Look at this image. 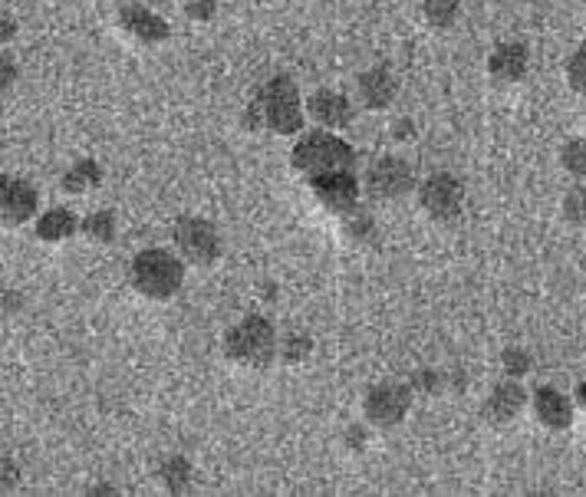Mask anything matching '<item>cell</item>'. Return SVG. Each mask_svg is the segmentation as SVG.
Here are the masks:
<instances>
[{
  "mask_svg": "<svg viewBox=\"0 0 586 497\" xmlns=\"http://www.w3.org/2000/svg\"><path fill=\"white\" fill-rule=\"evenodd\" d=\"M17 76H20L17 60L10 53H0V93H7V89L17 83Z\"/></svg>",
  "mask_w": 586,
  "mask_h": 497,
  "instance_id": "f1b7e54d",
  "label": "cell"
},
{
  "mask_svg": "<svg viewBox=\"0 0 586 497\" xmlns=\"http://www.w3.org/2000/svg\"><path fill=\"white\" fill-rule=\"evenodd\" d=\"M488 73L494 83H501V86L521 83L527 73V50L521 47V43H501V47L491 53Z\"/></svg>",
  "mask_w": 586,
  "mask_h": 497,
  "instance_id": "9a60e30c",
  "label": "cell"
},
{
  "mask_svg": "<svg viewBox=\"0 0 586 497\" xmlns=\"http://www.w3.org/2000/svg\"><path fill=\"white\" fill-rule=\"evenodd\" d=\"M185 14L191 20H208L214 14V0H185Z\"/></svg>",
  "mask_w": 586,
  "mask_h": 497,
  "instance_id": "f546056e",
  "label": "cell"
},
{
  "mask_svg": "<svg viewBox=\"0 0 586 497\" xmlns=\"http://www.w3.org/2000/svg\"><path fill=\"white\" fill-rule=\"evenodd\" d=\"M99 182H103V172H99L96 162H76L70 172L63 175V191L66 195H86V191H93Z\"/></svg>",
  "mask_w": 586,
  "mask_h": 497,
  "instance_id": "ac0fdd59",
  "label": "cell"
},
{
  "mask_svg": "<svg viewBox=\"0 0 586 497\" xmlns=\"http://www.w3.org/2000/svg\"><path fill=\"white\" fill-rule=\"evenodd\" d=\"M244 122L251 129H267L277 135H297L300 122H303V109H300V93L293 86V79L287 76H274L257 89L254 103L247 106Z\"/></svg>",
  "mask_w": 586,
  "mask_h": 497,
  "instance_id": "6da1fadb",
  "label": "cell"
},
{
  "mask_svg": "<svg viewBox=\"0 0 586 497\" xmlns=\"http://www.w3.org/2000/svg\"><path fill=\"white\" fill-rule=\"evenodd\" d=\"M14 37H17V20L0 7V43H10Z\"/></svg>",
  "mask_w": 586,
  "mask_h": 497,
  "instance_id": "1f68e13d",
  "label": "cell"
},
{
  "mask_svg": "<svg viewBox=\"0 0 586 497\" xmlns=\"http://www.w3.org/2000/svg\"><path fill=\"white\" fill-rule=\"evenodd\" d=\"M76 231H80V221H76V214L66 208H50L47 214H40L37 218V237L47 244L70 241Z\"/></svg>",
  "mask_w": 586,
  "mask_h": 497,
  "instance_id": "e0dca14e",
  "label": "cell"
},
{
  "mask_svg": "<svg viewBox=\"0 0 586 497\" xmlns=\"http://www.w3.org/2000/svg\"><path fill=\"white\" fill-rule=\"evenodd\" d=\"M356 93H359V99H363V106H369V109H389L392 99H396V79H392L389 70L376 66V70H366L363 76H359Z\"/></svg>",
  "mask_w": 586,
  "mask_h": 497,
  "instance_id": "2e32d148",
  "label": "cell"
},
{
  "mask_svg": "<svg viewBox=\"0 0 586 497\" xmlns=\"http://www.w3.org/2000/svg\"><path fill=\"white\" fill-rule=\"evenodd\" d=\"M37 188L17 175H0V228H24L37 218Z\"/></svg>",
  "mask_w": 586,
  "mask_h": 497,
  "instance_id": "8992f818",
  "label": "cell"
},
{
  "mask_svg": "<svg viewBox=\"0 0 586 497\" xmlns=\"http://www.w3.org/2000/svg\"><path fill=\"white\" fill-rule=\"evenodd\" d=\"M307 353H310V340H307V336L290 333L287 340H284V359H287V363H297V359H307Z\"/></svg>",
  "mask_w": 586,
  "mask_h": 497,
  "instance_id": "83f0119b",
  "label": "cell"
},
{
  "mask_svg": "<svg viewBox=\"0 0 586 497\" xmlns=\"http://www.w3.org/2000/svg\"><path fill=\"white\" fill-rule=\"evenodd\" d=\"M224 356L238 366H267L277 356V336L264 316H244L224 333Z\"/></svg>",
  "mask_w": 586,
  "mask_h": 497,
  "instance_id": "277c9868",
  "label": "cell"
},
{
  "mask_svg": "<svg viewBox=\"0 0 586 497\" xmlns=\"http://www.w3.org/2000/svg\"><path fill=\"white\" fill-rule=\"evenodd\" d=\"M577 405L586 412V382H580V389H577Z\"/></svg>",
  "mask_w": 586,
  "mask_h": 497,
  "instance_id": "e575fe53",
  "label": "cell"
},
{
  "mask_svg": "<svg viewBox=\"0 0 586 497\" xmlns=\"http://www.w3.org/2000/svg\"><path fill=\"white\" fill-rule=\"evenodd\" d=\"M458 7H461V0H422V14H425V20H428L432 27H438V30H445V27H452V24H455Z\"/></svg>",
  "mask_w": 586,
  "mask_h": 497,
  "instance_id": "ffe728a7",
  "label": "cell"
},
{
  "mask_svg": "<svg viewBox=\"0 0 586 497\" xmlns=\"http://www.w3.org/2000/svg\"><path fill=\"white\" fill-rule=\"evenodd\" d=\"M116 24H119L122 33H129V37L139 40V43L168 40V24L159 14H152V10L142 7V4H122L119 14H116Z\"/></svg>",
  "mask_w": 586,
  "mask_h": 497,
  "instance_id": "8fae6325",
  "label": "cell"
},
{
  "mask_svg": "<svg viewBox=\"0 0 586 497\" xmlns=\"http://www.w3.org/2000/svg\"><path fill=\"white\" fill-rule=\"evenodd\" d=\"M563 218L570 224H586V185H573L563 198Z\"/></svg>",
  "mask_w": 586,
  "mask_h": 497,
  "instance_id": "603a6c76",
  "label": "cell"
},
{
  "mask_svg": "<svg viewBox=\"0 0 586 497\" xmlns=\"http://www.w3.org/2000/svg\"><path fill=\"white\" fill-rule=\"evenodd\" d=\"M313 185V195H317L320 205H326L330 211H349L356 208L359 201V182L353 178V172L349 168H343V172H326V175H317L310 178Z\"/></svg>",
  "mask_w": 586,
  "mask_h": 497,
  "instance_id": "30bf717a",
  "label": "cell"
},
{
  "mask_svg": "<svg viewBox=\"0 0 586 497\" xmlns=\"http://www.w3.org/2000/svg\"><path fill=\"white\" fill-rule=\"evenodd\" d=\"M172 237L178 254L195 267H211L221 257V237L205 218H178Z\"/></svg>",
  "mask_w": 586,
  "mask_h": 497,
  "instance_id": "5b68a950",
  "label": "cell"
},
{
  "mask_svg": "<svg viewBox=\"0 0 586 497\" xmlns=\"http://www.w3.org/2000/svg\"><path fill=\"white\" fill-rule=\"evenodd\" d=\"M159 478H162V484L168 491H185L188 488V481H191V465L185 458H168L165 465H162V471H159Z\"/></svg>",
  "mask_w": 586,
  "mask_h": 497,
  "instance_id": "7402d4cb",
  "label": "cell"
},
{
  "mask_svg": "<svg viewBox=\"0 0 586 497\" xmlns=\"http://www.w3.org/2000/svg\"><path fill=\"white\" fill-rule=\"evenodd\" d=\"M307 112L320 129H343L353 122V106H349V99L343 93H333V89L313 93L307 103Z\"/></svg>",
  "mask_w": 586,
  "mask_h": 497,
  "instance_id": "4fadbf2b",
  "label": "cell"
},
{
  "mask_svg": "<svg viewBox=\"0 0 586 497\" xmlns=\"http://www.w3.org/2000/svg\"><path fill=\"white\" fill-rule=\"evenodd\" d=\"M534 415L540 425L550 428V432H563V428L573 425V402L557 389L540 386L534 392Z\"/></svg>",
  "mask_w": 586,
  "mask_h": 497,
  "instance_id": "5bb4252c",
  "label": "cell"
},
{
  "mask_svg": "<svg viewBox=\"0 0 586 497\" xmlns=\"http://www.w3.org/2000/svg\"><path fill=\"white\" fill-rule=\"evenodd\" d=\"M17 484H20V465H17L14 458L0 455V494L14 491Z\"/></svg>",
  "mask_w": 586,
  "mask_h": 497,
  "instance_id": "4316f807",
  "label": "cell"
},
{
  "mask_svg": "<svg viewBox=\"0 0 586 497\" xmlns=\"http://www.w3.org/2000/svg\"><path fill=\"white\" fill-rule=\"evenodd\" d=\"M80 231L89 237V241L109 244L112 237H116V218H112L109 211H96V214H89V218L80 224Z\"/></svg>",
  "mask_w": 586,
  "mask_h": 497,
  "instance_id": "44dd1931",
  "label": "cell"
},
{
  "mask_svg": "<svg viewBox=\"0 0 586 497\" xmlns=\"http://www.w3.org/2000/svg\"><path fill=\"white\" fill-rule=\"evenodd\" d=\"M501 366H504V376L521 379V376H527V372H531V356H527L524 349H504Z\"/></svg>",
  "mask_w": 586,
  "mask_h": 497,
  "instance_id": "cb8c5ba5",
  "label": "cell"
},
{
  "mask_svg": "<svg viewBox=\"0 0 586 497\" xmlns=\"http://www.w3.org/2000/svg\"><path fill=\"white\" fill-rule=\"evenodd\" d=\"M419 205L432 221H455L465 205V188L452 175H432L419 188Z\"/></svg>",
  "mask_w": 586,
  "mask_h": 497,
  "instance_id": "52a82bcc",
  "label": "cell"
},
{
  "mask_svg": "<svg viewBox=\"0 0 586 497\" xmlns=\"http://www.w3.org/2000/svg\"><path fill=\"white\" fill-rule=\"evenodd\" d=\"M392 135H396V142H409V135H412V122H396V126H392Z\"/></svg>",
  "mask_w": 586,
  "mask_h": 497,
  "instance_id": "836d02e7",
  "label": "cell"
},
{
  "mask_svg": "<svg viewBox=\"0 0 586 497\" xmlns=\"http://www.w3.org/2000/svg\"><path fill=\"white\" fill-rule=\"evenodd\" d=\"M346 445L353 448V451H359L366 445V432H363V425H349V432H346Z\"/></svg>",
  "mask_w": 586,
  "mask_h": 497,
  "instance_id": "d6a6232c",
  "label": "cell"
},
{
  "mask_svg": "<svg viewBox=\"0 0 586 497\" xmlns=\"http://www.w3.org/2000/svg\"><path fill=\"white\" fill-rule=\"evenodd\" d=\"M560 165H563V172L573 175L577 182H586V139H570L563 145Z\"/></svg>",
  "mask_w": 586,
  "mask_h": 497,
  "instance_id": "d6986e66",
  "label": "cell"
},
{
  "mask_svg": "<svg viewBox=\"0 0 586 497\" xmlns=\"http://www.w3.org/2000/svg\"><path fill=\"white\" fill-rule=\"evenodd\" d=\"M524 405H527V395L524 389L517 386V379H507L501 382V386H494L491 395L484 399V409L481 415L488 419L494 428H501V425H511L517 415L524 412Z\"/></svg>",
  "mask_w": 586,
  "mask_h": 497,
  "instance_id": "7c38bea8",
  "label": "cell"
},
{
  "mask_svg": "<svg viewBox=\"0 0 586 497\" xmlns=\"http://www.w3.org/2000/svg\"><path fill=\"white\" fill-rule=\"evenodd\" d=\"M412 188H415V175L402 158H379L366 172V191L379 201H399Z\"/></svg>",
  "mask_w": 586,
  "mask_h": 497,
  "instance_id": "9c48e42d",
  "label": "cell"
},
{
  "mask_svg": "<svg viewBox=\"0 0 586 497\" xmlns=\"http://www.w3.org/2000/svg\"><path fill=\"white\" fill-rule=\"evenodd\" d=\"M290 165H293V172L307 175V178H317L326 172H343V168L353 165V149H349L340 135H333V129H317V132L300 135L290 152Z\"/></svg>",
  "mask_w": 586,
  "mask_h": 497,
  "instance_id": "3957f363",
  "label": "cell"
},
{
  "mask_svg": "<svg viewBox=\"0 0 586 497\" xmlns=\"http://www.w3.org/2000/svg\"><path fill=\"white\" fill-rule=\"evenodd\" d=\"M129 284L145 300H172L185 284V264L168 251H142L132 257Z\"/></svg>",
  "mask_w": 586,
  "mask_h": 497,
  "instance_id": "7a4b0ae2",
  "label": "cell"
},
{
  "mask_svg": "<svg viewBox=\"0 0 586 497\" xmlns=\"http://www.w3.org/2000/svg\"><path fill=\"white\" fill-rule=\"evenodd\" d=\"M567 83L577 93H586V50H577L567 60Z\"/></svg>",
  "mask_w": 586,
  "mask_h": 497,
  "instance_id": "484cf974",
  "label": "cell"
},
{
  "mask_svg": "<svg viewBox=\"0 0 586 497\" xmlns=\"http://www.w3.org/2000/svg\"><path fill=\"white\" fill-rule=\"evenodd\" d=\"M415 386L425 389V392H438L445 386V376L442 372H419V376H415Z\"/></svg>",
  "mask_w": 586,
  "mask_h": 497,
  "instance_id": "4dcf8cb0",
  "label": "cell"
},
{
  "mask_svg": "<svg viewBox=\"0 0 586 497\" xmlns=\"http://www.w3.org/2000/svg\"><path fill=\"white\" fill-rule=\"evenodd\" d=\"M409 399H412L409 389L396 386V382H386V386L369 389L366 402H363L366 422L373 428H396L405 415H409Z\"/></svg>",
  "mask_w": 586,
  "mask_h": 497,
  "instance_id": "ba28073f",
  "label": "cell"
},
{
  "mask_svg": "<svg viewBox=\"0 0 586 497\" xmlns=\"http://www.w3.org/2000/svg\"><path fill=\"white\" fill-rule=\"evenodd\" d=\"M343 234L353 237V241H363V237L373 234V221H369V214H353V208L343 211Z\"/></svg>",
  "mask_w": 586,
  "mask_h": 497,
  "instance_id": "d4e9b609",
  "label": "cell"
}]
</instances>
